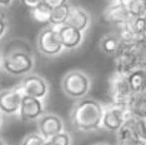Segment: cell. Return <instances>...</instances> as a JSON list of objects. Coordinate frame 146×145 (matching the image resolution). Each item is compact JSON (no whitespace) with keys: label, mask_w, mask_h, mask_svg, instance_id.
<instances>
[{"label":"cell","mask_w":146,"mask_h":145,"mask_svg":"<svg viewBox=\"0 0 146 145\" xmlns=\"http://www.w3.org/2000/svg\"><path fill=\"white\" fill-rule=\"evenodd\" d=\"M104 109V105L96 99H79L72 105L70 111V121L72 128L82 133L98 130L101 125Z\"/></svg>","instance_id":"1"},{"label":"cell","mask_w":146,"mask_h":145,"mask_svg":"<svg viewBox=\"0 0 146 145\" xmlns=\"http://www.w3.org/2000/svg\"><path fill=\"white\" fill-rule=\"evenodd\" d=\"M137 68H145V43L142 44H121L115 55V72L127 75Z\"/></svg>","instance_id":"2"},{"label":"cell","mask_w":146,"mask_h":145,"mask_svg":"<svg viewBox=\"0 0 146 145\" xmlns=\"http://www.w3.org/2000/svg\"><path fill=\"white\" fill-rule=\"evenodd\" d=\"M91 88V79L85 71L79 69L69 70L61 79V89L68 98L82 99L86 98Z\"/></svg>","instance_id":"3"},{"label":"cell","mask_w":146,"mask_h":145,"mask_svg":"<svg viewBox=\"0 0 146 145\" xmlns=\"http://www.w3.org/2000/svg\"><path fill=\"white\" fill-rule=\"evenodd\" d=\"M109 95L111 98L112 105L127 109V105L130 103L132 94L127 84L126 75L112 72L109 79Z\"/></svg>","instance_id":"4"},{"label":"cell","mask_w":146,"mask_h":145,"mask_svg":"<svg viewBox=\"0 0 146 145\" xmlns=\"http://www.w3.org/2000/svg\"><path fill=\"white\" fill-rule=\"evenodd\" d=\"M34 55L25 53H15V54L3 55L1 67L10 75H24L28 74L34 68Z\"/></svg>","instance_id":"5"},{"label":"cell","mask_w":146,"mask_h":145,"mask_svg":"<svg viewBox=\"0 0 146 145\" xmlns=\"http://www.w3.org/2000/svg\"><path fill=\"white\" fill-rule=\"evenodd\" d=\"M36 47L38 50L46 57H55L60 54L62 51V47L55 26H46L39 33L36 39Z\"/></svg>","instance_id":"6"},{"label":"cell","mask_w":146,"mask_h":145,"mask_svg":"<svg viewBox=\"0 0 146 145\" xmlns=\"http://www.w3.org/2000/svg\"><path fill=\"white\" fill-rule=\"evenodd\" d=\"M23 95L42 100L49 94V83L45 78L38 74H29L18 85Z\"/></svg>","instance_id":"7"},{"label":"cell","mask_w":146,"mask_h":145,"mask_svg":"<svg viewBox=\"0 0 146 145\" xmlns=\"http://www.w3.org/2000/svg\"><path fill=\"white\" fill-rule=\"evenodd\" d=\"M127 118H130L127 109L111 105V106L104 109L100 128H104V129L109 131L116 133Z\"/></svg>","instance_id":"8"},{"label":"cell","mask_w":146,"mask_h":145,"mask_svg":"<svg viewBox=\"0 0 146 145\" xmlns=\"http://www.w3.org/2000/svg\"><path fill=\"white\" fill-rule=\"evenodd\" d=\"M38 130L45 140H50L56 134L64 131V121L59 115L48 113L38 119Z\"/></svg>","instance_id":"9"},{"label":"cell","mask_w":146,"mask_h":145,"mask_svg":"<svg viewBox=\"0 0 146 145\" xmlns=\"http://www.w3.org/2000/svg\"><path fill=\"white\" fill-rule=\"evenodd\" d=\"M18 113L21 121H25V123L38 120L44 114V104L39 99L23 95Z\"/></svg>","instance_id":"10"},{"label":"cell","mask_w":146,"mask_h":145,"mask_svg":"<svg viewBox=\"0 0 146 145\" xmlns=\"http://www.w3.org/2000/svg\"><path fill=\"white\" fill-rule=\"evenodd\" d=\"M23 93L19 86L0 90V113L14 115L19 111Z\"/></svg>","instance_id":"11"},{"label":"cell","mask_w":146,"mask_h":145,"mask_svg":"<svg viewBox=\"0 0 146 145\" xmlns=\"http://www.w3.org/2000/svg\"><path fill=\"white\" fill-rule=\"evenodd\" d=\"M101 18L102 20L108 24H114V25H121L127 20L130 16L126 13L119 1H114V3H109L108 5L104 8V10L101 13Z\"/></svg>","instance_id":"12"},{"label":"cell","mask_w":146,"mask_h":145,"mask_svg":"<svg viewBox=\"0 0 146 145\" xmlns=\"http://www.w3.org/2000/svg\"><path fill=\"white\" fill-rule=\"evenodd\" d=\"M56 30H58V36L61 43L62 49L65 48V49H69V50H72V49L78 48L81 44L82 41L81 31L76 30L74 28H70L68 25L58 26Z\"/></svg>","instance_id":"13"},{"label":"cell","mask_w":146,"mask_h":145,"mask_svg":"<svg viewBox=\"0 0 146 145\" xmlns=\"http://www.w3.org/2000/svg\"><path fill=\"white\" fill-rule=\"evenodd\" d=\"M90 19L91 18L88 10L82 8H78V6H70V11H69V15L66 18L64 25H68L79 31H82L90 24Z\"/></svg>","instance_id":"14"},{"label":"cell","mask_w":146,"mask_h":145,"mask_svg":"<svg viewBox=\"0 0 146 145\" xmlns=\"http://www.w3.org/2000/svg\"><path fill=\"white\" fill-rule=\"evenodd\" d=\"M127 84L132 94H140L146 88V72L145 68H137L126 75Z\"/></svg>","instance_id":"15"},{"label":"cell","mask_w":146,"mask_h":145,"mask_svg":"<svg viewBox=\"0 0 146 145\" xmlns=\"http://www.w3.org/2000/svg\"><path fill=\"white\" fill-rule=\"evenodd\" d=\"M127 111L131 118L144 119L146 118V95L145 91L140 94H134L127 105Z\"/></svg>","instance_id":"16"},{"label":"cell","mask_w":146,"mask_h":145,"mask_svg":"<svg viewBox=\"0 0 146 145\" xmlns=\"http://www.w3.org/2000/svg\"><path fill=\"white\" fill-rule=\"evenodd\" d=\"M121 40L117 35L115 34H108L100 40V50L104 53L106 57H114L119 53L121 48Z\"/></svg>","instance_id":"17"},{"label":"cell","mask_w":146,"mask_h":145,"mask_svg":"<svg viewBox=\"0 0 146 145\" xmlns=\"http://www.w3.org/2000/svg\"><path fill=\"white\" fill-rule=\"evenodd\" d=\"M130 18L145 16L146 0H119Z\"/></svg>","instance_id":"18"},{"label":"cell","mask_w":146,"mask_h":145,"mask_svg":"<svg viewBox=\"0 0 146 145\" xmlns=\"http://www.w3.org/2000/svg\"><path fill=\"white\" fill-rule=\"evenodd\" d=\"M29 14L34 21L40 23V24H48L50 20L51 8H49L44 1H41L33 8H29Z\"/></svg>","instance_id":"19"},{"label":"cell","mask_w":146,"mask_h":145,"mask_svg":"<svg viewBox=\"0 0 146 145\" xmlns=\"http://www.w3.org/2000/svg\"><path fill=\"white\" fill-rule=\"evenodd\" d=\"M15 53H25V54H33V49L26 40L20 38L11 39L10 41L6 44V47L3 51V55L8 54H15Z\"/></svg>","instance_id":"20"},{"label":"cell","mask_w":146,"mask_h":145,"mask_svg":"<svg viewBox=\"0 0 146 145\" xmlns=\"http://www.w3.org/2000/svg\"><path fill=\"white\" fill-rule=\"evenodd\" d=\"M70 6L68 3L66 4H62L60 6H56V8L51 9V14H50V20H49V24H51V26H61L65 24L66 18L69 15V11H70Z\"/></svg>","instance_id":"21"},{"label":"cell","mask_w":146,"mask_h":145,"mask_svg":"<svg viewBox=\"0 0 146 145\" xmlns=\"http://www.w3.org/2000/svg\"><path fill=\"white\" fill-rule=\"evenodd\" d=\"M46 143V140L38 133H31L28 134L24 139L21 140L20 145H44Z\"/></svg>","instance_id":"22"},{"label":"cell","mask_w":146,"mask_h":145,"mask_svg":"<svg viewBox=\"0 0 146 145\" xmlns=\"http://www.w3.org/2000/svg\"><path fill=\"white\" fill-rule=\"evenodd\" d=\"M48 141H50L52 145H71V136L66 131H61Z\"/></svg>","instance_id":"23"},{"label":"cell","mask_w":146,"mask_h":145,"mask_svg":"<svg viewBox=\"0 0 146 145\" xmlns=\"http://www.w3.org/2000/svg\"><path fill=\"white\" fill-rule=\"evenodd\" d=\"M135 133L137 139L146 141V130H145V120L135 119Z\"/></svg>","instance_id":"24"},{"label":"cell","mask_w":146,"mask_h":145,"mask_svg":"<svg viewBox=\"0 0 146 145\" xmlns=\"http://www.w3.org/2000/svg\"><path fill=\"white\" fill-rule=\"evenodd\" d=\"M119 145H146V141L139 139H124L119 140Z\"/></svg>","instance_id":"25"},{"label":"cell","mask_w":146,"mask_h":145,"mask_svg":"<svg viewBox=\"0 0 146 145\" xmlns=\"http://www.w3.org/2000/svg\"><path fill=\"white\" fill-rule=\"evenodd\" d=\"M42 1H44L45 4L49 6V8L54 9V8H56V6H60L62 4H66L69 0H42Z\"/></svg>","instance_id":"26"},{"label":"cell","mask_w":146,"mask_h":145,"mask_svg":"<svg viewBox=\"0 0 146 145\" xmlns=\"http://www.w3.org/2000/svg\"><path fill=\"white\" fill-rule=\"evenodd\" d=\"M6 29H8V24H6V21H5L4 16L0 14V38H1V36L5 34Z\"/></svg>","instance_id":"27"},{"label":"cell","mask_w":146,"mask_h":145,"mask_svg":"<svg viewBox=\"0 0 146 145\" xmlns=\"http://www.w3.org/2000/svg\"><path fill=\"white\" fill-rule=\"evenodd\" d=\"M20 1H21L25 6H28V8H33V6H35L36 4L41 3L42 0H20Z\"/></svg>","instance_id":"28"},{"label":"cell","mask_w":146,"mask_h":145,"mask_svg":"<svg viewBox=\"0 0 146 145\" xmlns=\"http://www.w3.org/2000/svg\"><path fill=\"white\" fill-rule=\"evenodd\" d=\"M11 1L13 0H0V5L1 6H8V5L11 4Z\"/></svg>","instance_id":"29"},{"label":"cell","mask_w":146,"mask_h":145,"mask_svg":"<svg viewBox=\"0 0 146 145\" xmlns=\"http://www.w3.org/2000/svg\"><path fill=\"white\" fill-rule=\"evenodd\" d=\"M0 145H6V143H5V141L3 140V139H1V138H0Z\"/></svg>","instance_id":"30"},{"label":"cell","mask_w":146,"mask_h":145,"mask_svg":"<svg viewBox=\"0 0 146 145\" xmlns=\"http://www.w3.org/2000/svg\"><path fill=\"white\" fill-rule=\"evenodd\" d=\"M94 145H109V144H106V143H96Z\"/></svg>","instance_id":"31"},{"label":"cell","mask_w":146,"mask_h":145,"mask_svg":"<svg viewBox=\"0 0 146 145\" xmlns=\"http://www.w3.org/2000/svg\"><path fill=\"white\" fill-rule=\"evenodd\" d=\"M105 1H108V3H114V1H119V0H105Z\"/></svg>","instance_id":"32"},{"label":"cell","mask_w":146,"mask_h":145,"mask_svg":"<svg viewBox=\"0 0 146 145\" xmlns=\"http://www.w3.org/2000/svg\"><path fill=\"white\" fill-rule=\"evenodd\" d=\"M44 145H52V144H51V143H50V141H48V140H46V143H45V144H44Z\"/></svg>","instance_id":"33"},{"label":"cell","mask_w":146,"mask_h":145,"mask_svg":"<svg viewBox=\"0 0 146 145\" xmlns=\"http://www.w3.org/2000/svg\"><path fill=\"white\" fill-rule=\"evenodd\" d=\"M0 69H1V60H0Z\"/></svg>","instance_id":"34"},{"label":"cell","mask_w":146,"mask_h":145,"mask_svg":"<svg viewBox=\"0 0 146 145\" xmlns=\"http://www.w3.org/2000/svg\"><path fill=\"white\" fill-rule=\"evenodd\" d=\"M0 125H1V116H0Z\"/></svg>","instance_id":"35"}]
</instances>
